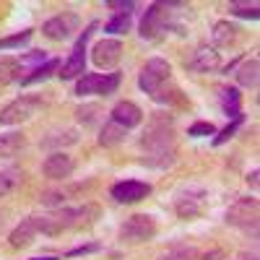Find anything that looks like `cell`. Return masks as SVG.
<instances>
[{
	"label": "cell",
	"mask_w": 260,
	"mask_h": 260,
	"mask_svg": "<svg viewBox=\"0 0 260 260\" xmlns=\"http://www.w3.org/2000/svg\"><path fill=\"white\" fill-rule=\"evenodd\" d=\"M141 148L146 151L143 164L148 167H169L177 159V143L175 133H172V122L167 120H154L151 127L146 130V136L141 138Z\"/></svg>",
	"instance_id": "6da1fadb"
},
{
	"label": "cell",
	"mask_w": 260,
	"mask_h": 260,
	"mask_svg": "<svg viewBox=\"0 0 260 260\" xmlns=\"http://www.w3.org/2000/svg\"><path fill=\"white\" fill-rule=\"evenodd\" d=\"M89 213H99L94 206H83V208H52L50 213H42V216H29L31 224L37 226L39 234H47V237H60L62 232H71V229H81V226H89L83 219Z\"/></svg>",
	"instance_id": "7a4b0ae2"
},
{
	"label": "cell",
	"mask_w": 260,
	"mask_h": 260,
	"mask_svg": "<svg viewBox=\"0 0 260 260\" xmlns=\"http://www.w3.org/2000/svg\"><path fill=\"white\" fill-rule=\"evenodd\" d=\"M169 78H172V65L164 57H151L138 73V86L154 102H164V86L169 83Z\"/></svg>",
	"instance_id": "3957f363"
},
{
	"label": "cell",
	"mask_w": 260,
	"mask_h": 260,
	"mask_svg": "<svg viewBox=\"0 0 260 260\" xmlns=\"http://www.w3.org/2000/svg\"><path fill=\"white\" fill-rule=\"evenodd\" d=\"M96 26H99L96 21H91V24L81 31V37H78V42L73 45L71 55L60 62L57 78H62V81H78V78L86 73V42L91 39V34L96 31Z\"/></svg>",
	"instance_id": "277c9868"
},
{
	"label": "cell",
	"mask_w": 260,
	"mask_h": 260,
	"mask_svg": "<svg viewBox=\"0 0 260 260\" xmlns=\"http://www.w3.org/2000/svg\"><path fill=\"white\" fill-rule=\"evenodd\" d=\"M42 107H45V99L37 94H21L18 99L8 102L3 110H0V125H21L31 120Z\"/></svg>",
	"instance_id": "5b68a950"
},
{
	"label": "cell",
	"mask_w": 260,
	"mask_h": 260,
	"mask_svg": "<svg viewBox=\"0 0 260 260\" xmlns=\"http://www.w3.org/2000/svg\"><path fill=\"white\" fill-rule=\"evenodd\" d=\"M120 73L112 71V73H83L78 81H76V96H110L117 91L120 86Z\"/></svg>",
	"instance_id": "8992f818"
},
{
	"label": "cell",
	"mask_w": 260,
	"mask_h": 260,
	"mask_svg": "<svg viewBox=\"0 0 260 260\" xmlns=\"http://www.w3.org/2000/svg\"><path fill=\"white\" fill-rule=\"evenodd\" d=\"M172 6L175 3H151L141 18V37L143 39H156L164 31L172 29Z\"/></svg>",
	"instance_id": "52a82bcc"
},
{
	"label": "cell",
	"mask_w": 260,
	"mask_h": 260,
	"mask_svg": "<svg viewBox=\"0 0 260 260\" xmlns=\"http://www.w3.org/2000/svg\"><path fill=\"white\" fill-rule=\"evenodd\" d=\"M257 219H260V203L255 195L250 198H237L229 211H226V224L229 226H240V229H257Z\"/></svg>",
	"instance_id": "ba28073f"
},
{
	"label": "cell",
	"mask_w": 260,
	"mask_h": 260,
	"mask_svg": "<svg viewBox=\"0 0 260 260\" xmlns=\"http://www.w3.org/2000/svg\"><path fill=\"white\" fill-rule=\"evenodd\" d=\"M156 237V221L148 213H133L130 219H125V224L120 226V240L138 245V242H148Z\"/></svg>",
	"instance_id": "9c48e42d"
},
{
	"label": "cell",
	"mask_w": 260,
	"mask_h": 260,
	"mask_svg": "<svg viewBox=\"0 0 260 260\" xmlns=\"http://www.w3.org/2000/svg\"><path fill=\"white\" fill-rule=\"evenodd\" d=\"M122 42L120 39H112V37H104L99 39L96 45L91 47V62L102 71H115L120 60H122Z\"/></svg>",
	"instance_id": "30bf717a"
},
{
	"label": "cell",
	"mask_w": 260,
	"mask_h": 260,
	"mask_svg": "<svg viewBox=\"0 0 260 260\" xmlns=\"http://www.w3.org/2000/svg\"><path fill=\"white\" fill-rule=\"evenodd\" d=\"M78 26H81V18L71 11H62V13L47 18L45 24H42V34L52 42H62V39H71L78 31Z\"/></svg>",
	"instance_id": "8fae6325"
},
{
	"label": "cell",
	"mask_w": 260,
	"mask_h": 260,
	"mask_svg": "<svg viewBox=\"0 0 260 260\" xmlns=\"http://www.w3.org/2000/svg\"><path fill=\"white\" fill-rule=\"evenodd\" d=\"M151 190H154V187H151L148 182H143V180H122V182H115L110 187V195H112L117 203L130 206V203L146 201L148 195H151Z\"/></svg>",
	"instance_id": "7c38bea8"
},
{
	"label": "cell",
	"mask_w": 260,
	"mask_h": 260,
	"mask_svg": "<svg viewBox=\"0 0 260 260\" xmlns=\"http://www.w3.org/2000/svg\"><path fill=\"white\" fill-rule=\"evenodd\" d=\"M73 172H76V161H73V156L65 154V151H52V154L42 161V175L47 180H55V182L68 180Z\"/></svg>",
	"instance_id": "4fadbf2b"
},
{
	"label": "cell",
	"mask_w": 260,
	"mask_h": 260,
	"mask_svg": "<svg viewBox=\"0 0 260 260\" xmlns=\"http://www.w3.org/2000/svg\"><path fill=\"white\" fill-rule=\"evenodd\" d=\"M185 68L192 73H213V71H221V57L219 50H213L208 45L195 47V52L185 60Z\"/></svg>",
	"instance_id": "5bb4252c"
},
{
	"label": "cell",
	"mask_w": 260,
	"mask_h": 260,
	"mask_svg": "<svg viewBox=\"0 0 260 260\" xmlns=\"http://www.w3.org/2000/svg\"><path fill=\"white\" fill-rule=\"evenodd\" d=\"M110 120L117 122V125L125 127V130H133V127H138V125L143 122V110H141L136 102L122 99V102H117L112 110H110Z\"/></svg>",
	"instance_id": "9a60e30c"
},
{
	"label": "cell",
	"mask_w": 260,
	"mask_h": 260,
	"mask_svg": "<svg viewBox=\"0 0 260 260\" xmlns=\"http://www.w3.org/2000/svg\"><path fill=\"white\" fill-rule=\"evenodd\" d=\"M219 104H221V112L229 120L242 117V94L237 86H221L219 89Z\"/></svg>",
	"instance_id": "2e32d148"
},
{
	"label": "cell",
	"mask_w": 260,
	"mask_h": 260,
	"mask_svg": "<svg viewBox=\"0 0 260 260\" xmlns=\"http://www.w3.org/2000/svg\"><path fill=\"white\" fill-rule=\"evenodd\" d=\"M175 213L180 216V219H185V221L201 219V216L206 213V203H203V198H201V192H198V195H182V198H177Z\"/></svg>",
	"instance_id": "e0dca14e"
},
{
	"label": "cell",
	"mask_w": 260,
	"mask_h": 260,
	"mask_svg": "<svg viewBox=\"0 0 260 260\" xmlns=\"http://www.w3.org/2000/svg\"><path fill=\"white\" fill-rule=\"evenodd\" d=\"M26 148V136L21 130H11V133H0V159H13Z\"/></svg>",
	"instance_id": "ac0fdd59"
},
{
	"label": "cell",
	"mask_w": 260,
	"mask_h": 260,
	"mask_svg": "<svg viewBox=\"0 0 260 260\" xmlns=\"http://www.w3.org/2000/svg\"><path fill=\"white\" fill-rule=\"evenodd\" d=\"M39 237V232H37V226L31 224V219H24L21 221L11 234H8V242H11V247L13 250H24V247H29L34 240Z\"/></svg>",
	"instance_id": "d6986e66"
},
{
	"label": "cell",
	"mask_w": 260,
	"mask_h": 260,
	"mask_svg": "<svg viewBox=\"0 0 260 260\" xmlns=\"http://www.w3.org/2000/svg\"><path fill=\"white\" fill-rule=\"evenodd\" d=\"M24 65H21V57H11V55H0V86L13 83L24 78Z\"/></svg>",
	"instance_id": "ffe728a7"
},
{
	"label": "cell",
	"mask_w": 260,
	"mask_h": 260,
	"mask_svg": "<svg viewBox=\"0 0 260 260\" xmlns=\"http://www.w3.org/2000/svg\"><path fill=\"white\" fill-rule=\"evenodd\" d=\"M237 83L242 86V89H257V81H260V62L257 57H250L245 60L240 68H237Z\"/></svg>",
	"instance_id": "44dd1931"
},
{
	"label": "cell",
	"mask_w": 260,
	"mask_h": 260,
	"mask_svg": "<svg viewBox=\"0 0 260 260\" xmlns=\"http://www.w3.org/2000/svg\"><path fill=\"white\" fill-rule=\"evenodd\" d=\"M211 39H213V50L216 47H232L234 42L240 39V29L234 24H229V21H219L211 31Z\"/></svg>",
	"instance_id": "7402d4cb"
},
{
	"label": "cell",
	"mask_w": 260,
	"mask_h": 260,
	"mask_svg": "<svg viewBox=\"0 0 260 260\" xmlns=\"http://www.w3.org/2000/svg\"><path fill=\"white\" fill-rule=\"evenodd\" d=\"M57 68H60V60H57V57H50L47 62H42L39 68H34L29 76L21 78V86H34V83L47 81L50 76H57Z\"/></svg>",
	"instance_id": "603a6c76"
},
{
	"label": "cell",
	"mask_w": 260,
	"mask_h": 260,
	"mask_svg": "<svg viewBox=\"0 0 260 260\" xmlns=\"http://www.w3.org/2000/svg\"><path fill=\"white\" fill-rule=\"evenodd\" d=\"M130 26H133V11H115L112 18L104 24V31L112 34V39H115L120 34H127Z\"/></svg>",
	"instance_id": "cb8c5ba5"
},
{
	"label": "cell",
	"mask_w": 260,
	"mask_h": 260,
	"mask_svg": "<svg viewBox=\"0 0 260 260\" xmlns=\"http://www.w3.org/2000/svg\"><path fill=\"white\" fill-rule=\"evenodd\" d=\"M125 136H127V130L110 120V122H104V125H102V130H99V146H104V148L120 146V143L125 141Z\"/></svg>",
	"instance_id": "d4e9b609"
},
{
	"label": "cell",
	"mask_w": 260,
	"mask_h": 260,
	"mask_svg": "<svg viewBox=\"0 0 260 260\" xmlns=\"http://www.w3.org/2000/svg\"><path fill=\"white\" fill-rule=\"evenodd\" d=\"M76 117H78V122H83V127H94L104 117V110L99 104H83L76 110Z\"/></svg>",
	"instance_id": "484cf974"
},
{
	"label": "cell",
	"mask_w": 260,
	"mask_h": 260,
	"mask_svg": "<svg viewBox=\"0 0 260 260\" xmlns=\"http://www.w3.org/2000/svg\"><path fill=\"white\" fill-rule=\"evenodd\" d=\"M78 143V133L76 130H62V133H52L42 141V148H65V146H73Z\"/></svg>",
	"instance_id": "4316f807"
},
{
	"label": "cell",
	"mask_w": 260,
	"mask_h": 260,
	"mask_svg": "<svg viewBox=\"0 0 260 260\" xmlns=\"http://www.w3.org/2000/svg\"><path fill=\"white\" fill-rule=\"evenodd\" d=\"M31 37H34V29H21V31H16L11 37L0 39V50H18V47H24Z\"/></svg>",
	"instance_id": "83f0119b"
},
{
	"label": "cell",
	"mask_w": 260,
	"mask_h": 260,
	"mask_svg": "<svg viewBox=\"0 0 260 260\" xmlns=\"http://www.w3.org/2000/svg\"><path fill=\"white\" fill-rule=\"evenodd\" d=\"M198 255H201L198 247H192V245H177V247L167 250L164 255H159V260H195Z\"/></svg>",
	"instance_id": "f1b7e54d"
},
{
	"label": "cell",
	"mask_w": 260,
	"mask_h": 260,
	"mask_svg": "<svg viewBox=\"0 0 260 260\" xmlns=\"http://www.w3.org/2000/svg\"><path fill=\"white\" fill-rule=\"evenodd\" d=\"M21 182V175L16 169H3L0 172V198H6V195H11Z\"/></svg>",
	"instance_id": "f546056e"
},
{
	"label": "cell",
	"mask_w": 260,
	"mask_h": 260,
	"mask_svg": "<svg viewBox=\"0 0 260 260\" xmlns=\"http://www.w3.org/2000/svg\"><path fill=\"white\" fill-rule=\"evenodd\" d=\"M229 13L237 16V18H252V21L260 18L257 3H229Z\"/></svg>",
	"instance_id": "4dcf8cb0"
},
{
	"label": "cell",
	"mask_w": 260,
	"mask_h": 260,
	"mask_svg": "<svg viewBox=\"0 0 260 260\" xmlns=\"http://www.w3.org/2000/svg\"><path fill=\"white\" fill-rule=\"evenodd\" d=\"M65 198H68V190H47V192L39 195V203L52 211V208H62Z\"/></svg>",
	"instance_id": "1f68e13d"
},
{
	"label": "cell",
	"mask_w": 260,
	"mask_h": 260,
	"mask_svg": "<svg viewBox=\"0 0 260 260\" xmlns=\"http://www.w3.org/2000/svg\"><path fill=\"white\" fill-rule=\"evenodd\" d=\"M187 136L190 138H206V136H216V125L208 120H198L187 127Z\"/></svg>",
	"instance_id": "d6a6232c"
},
{
	"label": "cell",
	"mask_w": 260,
	"mask_h": 260,
	"mask_svg": "<svg viewBox=\"0 0 260 260\" xmlns=\"http://www.w3.org/2000/svg\"><path fill=\"white\" fill-rule=\"evenodd\" d=\"M245 122V115L242 117H237V120H232L224 130H221V133H216V138H213V146H221V143H226V141H232L234 138V133H237V130H240V125Z\"/></svg>",
	"instance_id": "836d02e7"
},
{
	"label": "cell",
	"mask_w": 260,
	"mask_h": 260,
	"mask_svg": "<svg viewBox=\"0 0 260 260\" xmlns=\"http://www.w3.org/2000/svg\"><path fill=\"white\" fill-rule=\"evenodd\" d=\"M99 250H102V245H99V242H89V245H78V247L68 250L62 257H78V255H89V252H99Z\"/></svg>",
	"instance_id": "e575fe53"
},
{
	"label": "cell",
	"mask_w": 260,
	"mask_h": 260,
	"mask_svg": "<svg viewBox=\"0 0 260 260\" xmlns=\"http://www.w3.org/2000/svg\"><path fill=\"white\" fill-rule=\"evenodd\" d=\"M107 8H115V11H133L136 3H107Z\"/></svg>",
	"instance_id": "d590c367"
},
{
	"label": "cell",
	"mask_w": 260,
	"mask_h": 260,
	"mask_svg": "<svg viewBox=\"0 0 260 260\" xmlns=\"http://www.w3.org/2000/svg\"><path fill=\"white\" fill-rule=\"evenodd\" d=\"M257 177H260V172H257V169H252L250 175H247V185H250L252 190H257Z\"/></svg>",
	"instance_id": "8d00e7d4"
},
{
	"label": "cell",
	"mask_w": 260,
	"mask_h": 260,
	"mask_svg": "<svg viewBox=\"0 0 260 260\" xmlns=\"http://www.w3.org/2000/svg\"><path fill=\"white\" fill-rule=\"evenodd\" d=\"M31 260H62L60 255H39V257H31Z\"/></svg>",
	"instance_id": "74e56055"
},
{
	"label": "cell",
	"mask_w": 260,
	"mask_h": 260,
	"mask_svg": "<svg viewBox=\"0 0 260 260\" xmlns=\"http://www.w3.org/2000/svg\"><path fill=\"white\" fill-rule=\"evenodd\" d=\"M3 224H6V216H3V213H0V229H3Z\"/></svg>",
	"instance_id": "f35d334b"
},
{
	"label": "cell",
	"mask_w": 260,
	"mask_h": 260,
	"mask_svg": "<svg viewBox=\"0 0 260 260\" xmlns=\"http://www.w3.org/2000/svg\"><path fill=\"white\" fill-rule=\"evenodd\" d=\"M242 260H257V257H255V255H252V257H242Z\"/></svg>",
	"instance_id": "ab89813d"
}]
</instances>
